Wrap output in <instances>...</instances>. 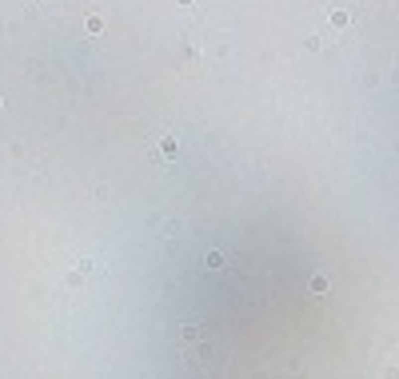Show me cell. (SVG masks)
Segmentation results:
<instances>
[{
	"label": "cell",
	"instance_id": "3957f363",
	"mask_svg": "<svg viewBox=\"0 0 399 379\" xmlns=\"http://www.w3.org/2000/svg\"><path fill=\"white\" fill-rule=\"evenodd\" d=\"M347 24H351V12L347 8H335L331 12V28H347Z\"/></svg>",
	"mask_w": 399,
	"mask_h": 379
},
{
	"label": "cell",
	"instance_id": "30bf717a",
	"mask_svg": "<svg viewBox=\"0 0 399 379\" xmlns=\"http://www.w3.org/2000/svg\"><path fill=\"white\" fill-rule=\"evenodd\" d=\"M0 108H4V96H0Z\"/></svg>",
	"mask_w": 399,
	"mask_h": 379
},
{
	"label": "cell",
	"instance_id": "5b68a950",
	"mask_svg": "<svg viewBox=\"0 0 399 379\" xmlns=\"http://www.w3.org/2000/svg\"><path fill=\"white\" fill-rule=\"evenodd\" d=\"M308 288H312L316 296H323V292H327V276H312V284H308Z\"/></svg>",
	"mask_w": 399,
	"mask_h": 379
},
{
	"label": "cell",
	"instance_id": "6da1fadb",
	"mask_svg": "<svg viewBox=\"0 0 399 379\" xmlns=\"http://www.w3.org/2000/svg\"><path fill=\"white\" fill-rule=\"evenodd\" d=\"M96 272H100V268H96L92 260H76V268H68V272H64V288H84Z\"/></svg>",
	"mask_w": 399,
	"mask_h": 379
},
{
	"label": "cell",
	"instance_id": "9c48e42d",
	"mask_svg": "<svg viewBox=\"0 0 399 379\" xmlns=\"http://www.w3.org/2000/svg\"><path fill=\"white\" fill-rule=\"evenodd\" d=\"M176 4H180V8H192V4H196V0H176Z\"/></svg>",
	"mask_w": 399,
	"mask_h": 379
},
{
	"label": "cell",
	"instance_id": "ba28073f",
	"mask_svg": "<svg viewBox=\"0 0 399 379\" xmlns=\"http://www.w3.org/2000/svg\"><path fill=\"white\" fill-rule=\"evenodd\" d=\"M323 44H327V40H323V36H308V52H319V48H323Z\"/></svg>",
	"mask_w": 399,
	"mask_h": 379
},
{
	"label": "cell",
	"instance_id": "52a82bcc",
	"mask_svg": "<svg viewBox=\"0 0 399 379\" xmlns=\"http://www.w3.org/2000/svg\"><path fill=\"white\" fill-rule=\"evenodd\" d=\"M224 264H228V260L220 256V251H208V268H224Z\"/></svg>",
	"mask_w": 399,
	"mask_h": 379
},
{
	"label": "cell",
	"instance_id": "8992f818",
	"mask_svg": "<svg viewBox=\"0 0 399 379\" xmlns=\"http://www.w3.org/2000/svg\"><path fill=\"white\" fill-rule=\"evenodd\" d=\"M88 32L100 36V32H104V20H100V16H88Z\"/></svg>",
	"mask_w": 399,
	"mask_h": 379
},
{
	"label": "cell",
	"instance_id": "277c9868",
	"mask_svg": "<svg viewBox=\"0 0 399 379\" xmlns=\"http://www.w3.org/2000/svg\"><path fill=\"white\" fill-rule=\"evenodd\" d=\"M180 231H184V224H180V220H168V224H164V235H168V239H176Z\"/></svg>",
	"mask_w": 399,
	"mask_h": 379
},
{
	"label": "cell",
	"instance_id": "7a4b0ae2",
	"mask_svg": "<svg viewBox=\"0 0 399 379\" xmlns=\"http://www.w3.org/2000/svg\"><path fill=\"white\" fill-rule=\"evenodd\" d=\"M200 335H204V327H200V323H184V331H180V339H184V343H196Z\"/></svg>",
	"mask_w": 399,
	"mask_h": 379
}]
</instances>
